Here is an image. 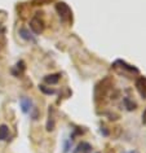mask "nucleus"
I'll use <instances>...</instances> for the list:
<instances>
[{
	"label": "nucleus",
	"instance_id": "nucleus-1",
	"mask_svg": "<svg viewBox=\"0 0 146 153\" xmlns=\"http://www.w3.org/2000/svg\"><path fill=\"white\" fill-rule=\"evenodd\" d=\"M56 10H57V13L60 14V17H61V20L62 21H70L72 18V12H71L70 7H69L66 3H63V1L57 3L56 4Z\"/></svg>",
	"mask_w": 146,
	"mask_h": 153
},
{
	"label": "nucleus",
	"instance_id": "nucleus-13",
	"mask_svg": "<svg viewBox=\"0 0 146 153\" xmlns=\"http://www.w3.org/2000/svg\"><path fill=\"white\" fill-rule=\"evenodd\" d=\"M107 153H114V152H113V151H109V152H107Z\"/></svg>",
	"mask_w": 146,
	"mask_h": 153
},
{
	"label": "nucleus",
	"instance_id": "nucleus-8",
	"mask_svg": "<svg viewBox=\"0 0 146 153\" xmlns=\"http://www.w3.org/2000/svg\"><path fill=\"white\" fill-rule=\"evenodd\" d=\"M20 34H21V36L24 38V39H26V40H32V36L30 35V33L26 29H21L20 30Z\"/></svg>",
	"mask_w": 146,
	"mask_h": 153
},
{
	"label": "nucleus",
	"instance_id": "nucleus-10",
	"mask_svg": "<svg viewBox=\"0 0 146 153\" xmlns=\"http://www.w3.org/2000/svg\"><path fill=\"white\" fill-rule=\"evenodd\" d=\"M40 90L43 91L44 94H48V95H51V94H55V91L53 90H49V88H47L45 86H40Z\"/></svg>",
	"mask_w": 146,
	"mask_h": 153
},
{
	"label": "nucleus",
	"instance_id": "nucleus-4",
	"mask_svg": "<svg viewBox=\"0 0 146 153\" xmlns=\"http://www.w3.org/2000/svg\"><path fill=\"white\" fill-rule=\"evenodd\" d=\"M21 108L24 113H27L30 109H31V100L27 97H22L21 99Z\"/></svg>",
	"mask_w": 146,
	"mask_h": 153
},
{
	"label": "nucleus",
	"instance_id": "nucleus-9",
	"mask_svg": "<svg viewBox=\"0 0 146 153\" xmlns=\"http://www.w3.org/2000/svg\"><path fill=\"white\" fill-rule=\"evenodd\" d=\"M124 102H125L127 109H128V110H133V109H136V104L131 101L129 99H124Z\"/></svg>",
	"mask_w": 146,
	"mask_h": 153
},
{
	"label": "nucleus",
	"instance_id": "nucleus-6",
	"mask_svg": "<svg viewBox=\"0 0 146 153\" xmlns=\"http://www.w3.org/2000/svg\"><path fill=\"white\" fill-rule=\"evenodd\" d=\"M9 136V128L7 125L0 126V140H7Z\"/></svg>",
	"mask_w": 146,
	"mask_h": 153
},
{
	"label": "nucleus",
	"instance_id": "nucleus-12",
	"mask_svg": "<svg viewBox=\"0 0 146 153\" xmlns=\"http://www.w3.org/2000/svg\"><path fill=\"white\" fill-rule=\"evenodd\" d=\"M127 153H137L136 151H132V152H127Z\"/></svg>",
	"mask_w": 146,
	"mask_h": 153
},
{
	"label": "nucleus",
	"instance_id": "nucleus-2",
	"mask_svg": "<svg viewBox=\"0 0 146 153\" xmlns=\"http://www.w3.org/2000/svg\"><path fill=\"white\" fill-rule=\"evenodd\" d=\"M30 27H31V30L35 34H40L41 31H43V29H44V24H43V21L36 16V17H34L32 20L30 21Z\"/></svg>",
	"mask_w": 146,
	"mask_h": 153
},
{
	"label": "nucleus",
	"instance_id": "nucleus-11",
	"mask_svg": "<svg viewBox=\"0 0 146 153\" xmlns=\"http://www.w3.org/2000/svg\"><path fill=\"white\" fill-rule=\"evenodd\" d=\"M142 122H144V123H146V110L144 112V114H142Z\"/></svg>",
	"mask_w": 146,
	"mask_h": 153
},
{
	"label": "nucleus",
	"instance_id": "nucleus-3",
	"mask_svg": "<svg viewBox=\"0 0 146 153\" xmlns=\"http://www.w3.org/2000/svg\"><path fill=\"white\" fill-rule=\"evenodd\" d=\"M136 87L138 94L141 95L142 99H146V79L145 78H138L136 82Z\"/></svg>",
	"mask_w": 146,
	"mask_h": 153
},
{
	"label": "nucleus",
	"instance_id": "nucleus-5",
	"mask_svg": "<svg viewBox=\"0 0 146 153\" xmlns=\"http://www.w3.org/2000/svg\"><path fill=\"white\" fill-rule=\"evenodd\" d=\"M60 76L61 74H51V75H47L44 78L45 83H49V85H56V83H58L60 81Z\"/></svg>",
	"mask_w": 146,
	"mask_h": 153
},
{
	"label": "nucleus",
	"instance_id": "nucleus-7",
	"mask_svg": "<svg viewBox=\"0 0 146 153\" xmlns=\"http://www.w3.org/2000/svg\"><path fill=\"white\" fill-rule=\"evenodd\" d=\"M55 128V120H53V116L51 114V110H49V120L47 122V130L48 131H52Z\"/></svg>",
	"mask_w": 146,
	"mask_h": 153
}]
</instances>
